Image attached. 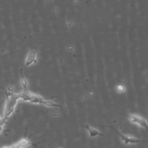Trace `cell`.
Instances as JSON below:
<instances>
[{
    "instance_id": "obj_13",
    "label": "cell",
    "mask_w": 148,
    "mask_h": 148,
    "mask_svg": "<svg viewBox=\"0 0 148 148\" xmlns=\"http://www.w3.org/2000/svg\"><path fill=\"white\" fill-rule=\"evenodd\" d=\"M8 90L9 91L11 92V91H12L13 90V87L12 86H9L8 87Z\"/></svg>"
},
{
    "instance_id": "obj_2",
    "label": "cell",
    "mask_w": 148,
    "mask_h": 148,
    "mask_svg": "<svg viewBox=\"0 0 148 148\" xmlns=\"http://www.w3.org/2000/svg\"><path fill=\"white\" fill-rule=\"evenodd\" d=\"M128 117L130 119V121L132 123L137 124L138 125L145 128L146 129L148 128L147 123L145 118L142 117L138 114H130V115H125Z\"/></svg>"
},
{
    "instance_id": "obj_8",
    "label": "cell",
    "mask_w": 148,
    "mask_h": 148,
    "mask_svg": "<svg viewBox=\"0 0 148 148\" xmlns=\"http://www.w3.org/2000/svg\"><path fill=\"white\" fill-rule=\"evenodd\" d=\"M41 104H44V105H45L47 106H50V107H62V106L60 105L57 104L51 101L47 100V99H43V100L42 101Z\"/></svg>"
},
{
    "instance_id": "obj_14",
    "label": "cell",
    "mask_w": 148,
    "mask_h": 148,
    "mask_svg": "<svg viewBox=\"0 0 148 148\" xmlns=\"http://www.w3.org/2000/svg\"><path fill=\"white\" fill-rule=\"evenodd\" d=\"M3 148H11L10 146H5V147H3Z\"/></svg>"
},
{
    "instance_id": "obj_9",
    "label": "cell",
    "mask_w": 148,
    "mask_h": 148,
    "mask_svg": "<svg viewBox=\"0 0 148 148\" xmlns=\"http://www.w3.org/2000/svg\"><path fill=\"white\" fill-rule=\"evenodd\" d=\"M20 76H21V83L22 86L23 87L24 89H27V85H28V83L27 81L26 80V79L25 78V77L24 76L23 72H22V69H20Z\"/></svg>"
},
{
    "instance_id": "obj_3",
    "label": "cell",
    "mask_w": 148,
    "mask_h": 148,
    "mask_svg": "<svg viewBox=\"0 0 148 148\" xmlns=\"http://www.w3.org/2000/svg\"><path fill=\"white\" fill-rule=\"evenodd\" d=\"M115 132H116V133L120 136L121 140L125 143V144H129V143H140V142H145V141H143L138 139H136L131 136H129V135H123L121 134H120L119 131H117V130H116V129H114L113 127H111Z\"/></svg>"
},
{
    "instance_id": "obj_6",
    "label": "cell",
    "mask_w": 148,
    "mask_h": 148,
    "mask_svg": "<svg viewBox=\"0 0 148 148\" xmlns=\"http://www.w3.org/2000/svg\"><path fill=\"white\" fill-rule=\"evenodd\" d=\"M83 127L86 128L87 130V131L89 133V135H90V136L91 138H93V137H95L96 136H104V135L102 134V133H101L98 130H97V129L95 128H94L91 127H90L88 124H86V125H83Z\"/></svg>"
},
{
    "instance_id": "obj_4",
    "label": "cell",
    "mask_w": 148,
    "mask_h": 148,
    "mask_svg": "<svg viewBox=\"0 0 148 148\" xmlns=\"http://www.w3.org/2000/svg\"><path fill=\"white\" fill-rule=\"evenodd\" d=\"M18 95H19L20 99L24 101H29V102H31L35 96V94L33 93L32 92H31L27 89L24 90L23 91H22L20 93H18Z\"/></svg>"
},
{
    "instance_id": "obj_15",
    "label": "cell",
    "mask_w": 148,
    "mask_h": 148,
    "mask_svg": "<svg viewBox=\"0 0 148 148\" xmlns=\"http://www.w3.org/2000/svg\"><path fill=\"white\" fill-rule=\"evenodd\" d=\"M56 148H61V147H59V146H57V145H56Z\"/></svg>"
},
{
    "instance_id": "obj_11",
    "label": "cell",
    "mask_w": 148,
    "mask_h": 148,
    "mask_svg": "<svg viewBox=\"0 0 148 148\" xmlns=\"http://www.w3.org/2000/svg\"><path fill=\"white\" fill-rule=\"evenodd\" d=\"M10 147H11V148H20V146L18 142L13 143L12 146H10Z\"/></svg>"
},
{
    "instance_id": "obj_10",
    "label": "cell",
    "mask_w": 148,
    "mask_h": 148,
    "mask_svg": "<svg viewBox=\"0 0 148 148\" xmlns=\"http://www.w3.org/2000/svg\"><path fill=\"white\" fill-rule=\"evenodd\" d=\"M43 100V98L39 96L38 94H35V96L34 97V98H33V99L30 102L31 103H39L41 104L42 101Z\"/></svg>"
},
{
    "instance_id": "obj_12",
    "label": "cell",
    "mask_w": 148,
    "mask_h": 148,
    "mask_svg": "<svg viewBox=\"0 0 148 148\" xmlns=\"http://www.w3.org/2000/svg\"><path fill=\"white\" fill-rule=\"evenodd\" d=\"M117 90H119L120 91H123L124 90V87L122 85H120L117 87Z\"/></svg>"
},
{
    "instance_id": "obj_5",
    "label": "cell",
    "mask_w": 148,
    "mask_h": 148,
    "mask_svg": "<svg viewBox=\"0 0 148 148\" xmlns=\"http://www.w3.org/2000/svg\"><path fill=\"white\" fill-rule=\"evenodd\" d=\"M36 51L34 50H31L27 54L25 62V65L26 66H28L31 65L32 64L35 63L36 62Z\"/></svg>"
},
{
    "instance_id": "obj_1",
    "label": "cell",
    "mask_w": 148,
    "mask_h": 148,
    "mask_svg": "<svg viewBox=\"0 0 148 148\" xmlns=\"http://www.w3.org/2000/svg\"><path fill=\"white\" fill-rule=\"evenodd\" d=\"M20 99L18 94L9 93L7 95L3 110V120H6L8 117L14 113V108L17 101Z\"/></svg>"
},
{
    "instance_id": "obj_7",
    "label": "cell",
    "mask_w": 148,
    "mask_h": 148,
    "mask_svg": "<svg viewBox=\"0 0 148 148\" xmlns=\"http://www.w3.org/2000/svg\"><path fill=\"white\" fill-rule=\"evenodd\" d=\"M17 142L18 143L20 147H27L31 145H33L31 142V141L29 139H27L25 137L23 138V139H21Z\"/></svg>"
}]
</instances>
